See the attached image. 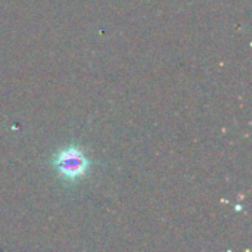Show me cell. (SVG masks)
<instances>
[{
	"mask_svg": "<svg viewBox=\"0 0 252 252\" xmlns=\"http://www.w3.org/2000/svg\"><path fill=\"white\" fill-rule=\"evenodd\" d=\"M55 167L66 179H77L87 171L89 159L78 146H69L58 152L55 157Z\"/></svg>",
	"mask_w": 252,
	"mask_h": 252,
	"instance_id": "obj_1",
	"label": "cell"
}]
</instances>
